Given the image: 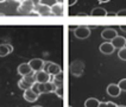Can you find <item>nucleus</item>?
<instances>
[{
	"label": "nucleus",
	"instance_id": "1",
	"mask_svg": "<svg viewBox=\"0 0 126 107\" xmlns=\"http://www.w3.org/2000/svg\"><path fill=\"white\" fill-rule=\"evenodd\" d=\"M35 83H36L35 73H32V74H30V75L23 76V77L18 81V87H19L20 89H23V91H28V89H31Z\"/></svg>",
	"mask_w": 126,
	"mask_h": 107
},
{
	"label": "nucleus",
	"instance_id": "2",
	"mask_svg": "<svg viewBox=\"0 0 126 107\" xmlns=\"http://www.w3.org/2000/svg\"><path fill=\"white\" fill-rule=\"evenodd\" d=\"M33 8H35V5L32 4L31 0H24L23 2L18 5L17 12L19 14H23V15H28V14L33 13Z\"/></svg>",
	"mask_w": 126,
	"mask_h": 107
},
{
	"label": "nucleus",
	"instance_id": "3",
	"mask_svg": "<svg viewBox=\"0 0 126 107\" xmlns=\"http://www.w3.org/2000/svg\"><path fill=\"white\" fill-rule=\"evenodd\" d=\"M43 70H45L49 75H51V76H55L57 74H61V73H62V68H61L60 64L50 62V61H47V62L44 63V69H43Z\"/></svg>",
	"mask_w": 126,
	"mask_h": 107
},
{
	"label": "nucleus",
	"instance_id": "4",
	"mask_svg": "<svg viewBox=\"0 0 126 107\" xmlns=\"http://www.w3.org/2000/svg\"><path fill=\"white\" fill-rule=\"evenodd\" d=\"M74 35L79 39H86L91 35V29L88 26H82V25L81 26H76L74 29Z\"/></svg>",
	"mask_w": 126,
	"mask_h": 107
},
{
	"label": "nucleus",
	"instance_id": "5",
	"mask_svg": "<svg viewBox=\"0 0 126 107\" xmlns=\"http://www.w3.org/2000/svg\"><path fill=\"white\" fill-rule=\"evenodd\" d=\"M33 13L38 14V15H42V17H44V15H50V14H51V6L41 2L39 5L35 6V8H33Z\"/></svg>",
	"mask_w": 126,
	"mask_h": 107
},
{
	"label": "nucleus",
	"instance_id": "6",
	"mask_svg": "<svg viewBox=\"0 0 126 107\" xmlns=\"http://www.w3.org/2000/svg\"><path fill=\"white\" fill-rule=\"evenodd\" d=\"M51 75H49L45 70H41L35 73V78L37 83H47V82H50L51 81Z\"/></svg>",
	"mask_w": 126,
	"mask_h": 107
},
{
	"label": "nucleus",
	"instance_id": "7",
	"mask_svg": "<svg viewBox=\"0 0 126 107\" xmlns=\"http://www.w3.org/2000/svg\"><path fill=\"white\" fill-rule=\"evenodd\" d=\"M44 61H43L42 58H33V60H31L29 64H30V67H31V69L33 73H37V71H41L44 69Z\"/></svg>",
	"mask_w": 126,
	"mask_h": 107
},
{
	"label": "nucleus",
	"instance_id": "8",
	"mask_svg": "<svg viewBox=\"0 0 126 107\" xmlns=\"http://www.w3.org/2000/svg\"><path fill=\"white\" fill-rule=\"evenodd\" d=\"M117 36H118V32H117V30H115V29L107 28V29H105V30L101 32V37L105 39L106 42H111V41L114 39Z\"/></svg>",
	"mask_w": 126,
	"mask_h": 107
},
{
	"label": "nucleus",
	"instance_id": "9",
	"mask_svg": "<svg viewBox=\"0 0 126 107\" xmlns=\"http://www.w3.org/2000/svg\"><path fill=\"white\" fill-rule=\"evenodd\" d=\"M106 92H107V94H108L110 96H112V98H118L120 95V93H121V91H120L118 83H110V85L107 86Z\"/></svg>",
	"mask_w": 126,
	"mask_h": 107
},
{
	"label": "nucleus",
	"instance_id": "10",
	"mask_svg": "<svg viewBox=\"0 0 126 107\" xmlns=\"http://www.w3.org/2000/svg\"><path fill=\"white\" fill-rule=\"evenodd\" d=\"M99 50H100L101 54H104V55H111V54L114 52L115 48L113 46V44L111 42H104L99 46Z\"/></svg>",
	"mask_w": 126,
	"mask_h": 107
},
{
	"label": "nucleus",
	"instance_id": "11",
	"mask_svg": "<svg viewBox=\"0 0 126 107\" xmlns=\"http://www.w3.org/2000/svg\"><path fill=\"white\" fill-rule=\"evenodd\" d=\"M23 98L29 101V102H35L38 100L39 98V94H37L36 92L32 91V88L31 89H28V91H24V94H23Z\"/></svg>",
	"mask_w": 126,
	"mask_h": 107
},
{
	"label": "nucleus",
	"instance_id": "12",
	"mask_svg": "<svg viewBox=\"0 0 126 107\" xmlns=\"http://www.w3.org/2000/svg\"><path fill=\"white\" fill-rule=\"evenodd\" d=\"M17 71H18V74H19V75H21V77H23V76H26V75H30V74H32V73H33L32 69H31V67H30V64H29V62L28 63L19 64Z\"/></svg>",
	"mask_w": 126,
	"mask_h": 107
},
{
	"label": "nucleus",
	"instance_id": "13",
	"mask_svg": "<svg viewBox=\"0 0 126 107\" xmlns=\"http://www.w3.org/2000/svg\"><path fill=\"white\" fill-rule=\"evenodd\" d=\"M70 70H71V73H73L75 76H80V75L82 74V71H83V63L80 62V61H75L74 63L71 64Z\"/></svg>",
	"mask_w": 126,
	"mask_h": 107
},
{
	"label": "nucleus",
	"instance_id": "14",
	"mask_svg": "<svg viewBox=\"0 0 126 107\" xmlns=\"http://www.w3.org/2000/svg\"><path fill=\"white\" fill-rule=\"evenodd\" d=\"M111 43L113 44V46L115 48V49H123V48H125V43H126V38L125 37H123V36H117L114 39L111 41Z\"/></svg>",
	"mask_w": 126,
	"mask_h": 107
},
{
	"label": "nucleus",
	"instance_id": "15",
	"mask_svg": "<svg viewBox=\"0 0 126 107\" xmlns=\"http://www.w3.org/2000/svg\"><path fill=\"white\" fill-rule=\"evenodd\" d=\"M13 51V46L8 43H2L0 44V57H5L8 54H11Z\"/></svg>",
	"mask_w": 126,
	"mask_h": 107
},
{
	"label": "nucleus",
	"instance_id": "16",
	"mask_svg": "<svg viewBox=\"0 0 126 107\" xmlns=\"http://www.w3.org/2000/svg\"><path fill=\"white\" fill-rule=\"evenodd\" d=\"M64 13V8H63V4L56 2L51 6V14L54 15H62Z\"/></svg>",
	"mask_w": 126,
	"mask_h": 107
},
{
	"label": "nucleus",
	"instance_id": "17",
	"mask_svg": "<svg viewBox=\"0 0 126 107\" xmlns=\"http://www.w3.org/2000/svg\"><path fill=\"white\" fill-rule=\"evenodd\" d=\"M107 11H106V8L104 7H95V8H93L91 12V15L93 17H106L107 15Z\"/></svg>",
	"mask_w": 126,
	"mask_h": 107
},
{
	"label": "nucleus",
	"instance_id": "18",
	"mask_svg": "<svg viewBox=\"0 0 126 107\" xmlns=\"http://www.w3.org/2000/svg\"><path fill=\"white\" fill-rule=\"evenodd\" d=\"M51 82H54V85L56 86L57 88L58 87H63V74L61 73V74H57V75H55V76H52L51 77Z\"/></svg>",
	"mask_w": 126,
	"mask_h": 107
},
{
	"label": "nucleus",
	"instance_id": "19",
	"mask_svg": "<svg viewBox=\"0 0 126 107\" xmlns=\"http://www.w3.org/2000/svg\"><path fill=\"white\" fill-rule=\"evenodd\" d=\"M100 101L96 98H89L84 101V107H99Z\"/></svg>",
	"mask_w": 126,
	"mask_h": 107
},
{
	"label": "nucleus",
	"instance_id": "20",
	"mask_svg": "<svg viewBox=\"0 0 126 107\" xmlns=\"http://www.w3.org/2000/svg\"><path fill=\"white\" fill-rule=\"evenodd\" d=\"M99 107H117V104L113 101H106V102H100Z\"/></svg>",
	"mask_w": 126,
	"mask_h": 107
},
{
	"label": "nucleus",
	"instance_id": "21",
	"mask_svg": "<svg viewBox=\"0 0 126 107\" xmlns=\"http://www.w3.org/2000/svg\"><path fill=\"white\" fill-rule=\"evenodd\" d=\"M118 57L123 61H126V48H123L118 51Z\"/></svg>",
	"mask_w": 126,
	"mask_h": 107
},
{
	"label": "nucleus",
	"instance_id": "22",
	"mask_svg": "<svg viewBox=\"0 0 126 107\" xmlns=\"http://www.w3.org/2000/svg\"><path fill=\"white\" fill-rule=\"evenodd\" d=\"M118 86H119L121 92H126V78H121L119 81V83H118Z\"/></svg>",
	"mask_w": 126,
	"mask_h": 107
},
{
	"label": "nucleus",
	"instance_id": "23",
	"mask_svg": "<svg viewBox=\"0 0 126 107\" xmlns=\"http://www.w3.org/2000/svg\"><path fill=\"white\" fill-rule=\"evenodd\" d=\"M60 96V98H63V87H58L56 89V92H55Z\"/></svg>",
	"mask_w": 126,
	"mask_h": 107
},
{
	"label": "nucleus",
	"instance_id": "24",
	"mask_svg": "<svg viewBox=\"0 0 126 107\" xmlns=\"http://www.w3.org/2000/svg\"><path fill=\"white\" fill-rule=\"evenodd\" d=\"M115 15H117V17H126V10H120V11H118V12L115 13Z\"/></svg>",
	"mask_w": 126,
	"mask_h": 107
},
{
	"label": "nucleus",
	"instance_id": "25",
	"mask_svg": "<svg viewBox=\"0 0 126 107\" xmlns=\"http://www.w3.org/2000/svg\"><path fill=\"white\" fill-rule=\"evenodd\" d=\"M77 2V0H68V5L69 6H73V5H75Z\"/></svg>",
	"mask_w": 126,
	"mask_h": 107
},
{
	"label": "nucleus",
	"instance_id": "26",
	"mask_svg": "<svg viewBox=\"0 0 126 107\" xmlns=\"http://www.w3.org/2000/svg\"><path fill=\"white\" fill-rule=\"evenodd\" d=\"M31 1H32V4H33L35 6H37V5L41 4V0H31Z\"/></svg>",
	"mask_w": 126,
	"mask_h": 107
},
{
	"label": "nucleus",
	"instance_id": "27",
	"mask_svg": "<svg viewBox=\"0 0 126 107\" xmlns=\"http://www.w3.org/2000/svg\"><path fill=\"white\" fill-rule=\"evenodd\" d=\"M77 15H79V17H87L88 14L84 13V12H80V13H77Z\"/></svg>",
	"mask_w": 126,
	"mask_h": 107
},
{
	"label": "nucleus",
	"instance_id": "28",
	"mask_svg": "<svg viewBox=\"0 0 126 107\" xmlns=\"http://www.w3.org/2000/svg\"><path fill=\"white\" fill-rule=\"evenodd\" d=\"M120 30L124 31V32H126V25H121V26H120Z\"/></svg>",
	"mask_w": 126,
	"mask_h": 107
},
{
	"label": "nucleus",
	"instance_id": "29",
	"mask_svg": "<svg viewBox=\"0 0 126 107\" xmlns=\"http://www.w3.org/2000/svg\"><path fill=\"white\" fill-rule=\"evenodd\" d=\"M99 2H101V4H102V2H108V1H110V0H98Z\"/></svg>",
	"mask_w": 126,
	"mask_h": 107
},
{
	"label": "nucleus",
	"instance_id": "30",
	"mask_svg": "<svg viewBox=\"0 0 126 107\" xmlns=\"http://www.w3.org/2000/svg\"><path fill=\"white\" fill-rule=\"evenodd\" d=\"M13 1H17V2H19V4H20V2H23L24 0H13Z\"/></svg>",
	"mask_w": 126,
	"mask_h": 107
},
{
	"label": "nucleus",
	"instance_id": "31",
	"mask_svg": "<svg viewBox=\"0 0 126 107\" xmlns=\"http://www.w3.org/2000/svg\"><path fill=\"white\" fill-rule=\"evenodd\" d=\"M57 2H60V4H63V0H57Z\"/></svg>",
	"mask_w": 126,
	"mask_h": 107
},
{
	"label": "nucleus",
	"instance_id": "32",
	"mask_svg": "<svg viewBox=\"0 0 126 107\" xmlns=\"http://www.w3.org/2000/svg\"><path fill=\"white\" fill-rule=\"evenodd\" d=\"M117 107H126V106H121V105L119 106V105H117Z\"/></svg>",
	"mask_w": 126,
	"mask_h": 107
},
{
	"label": "nucleus",
	"instance_id": "33",
	"mask_svg": "<svg viewBox=\"0 0 126 107\" xmlns=\"http://www.w3.org/2000/svg\"><path fill=\"white\" fill-rule=\"evenodd\" d=\"M4 1H6V0H0V2H4Z\"/></svg>",
	"mask_w": 126,
	"mask_h": 107
},
{
	"label": "nucleus",
	"instance_id": "34",
	"mask_svg": "<svg viewBox=\"0 0 126 107\" xmlns=\"http://www.w3.org/2000/svg\"><path fill=\"white\" fill-rule=\"evenodd\" d=\"M35 107H42V106H35Z\"/></svg>",
	"mask_w": 126,
	"mask_h": 107
},
{
	"label": "nucleus",
	"instance_id": "35",
	"mask_svg": "<svg viewBox=\"0 0 126 107\" xmlns=\"http://www.w3.org/2000/svg\"><path fill=\"white\" fill-rule=\"evenodd\" d=\"M125 48H126V43H125Z\"/></svg>",
	"mask_w": 126,
	"mask_h": 107
},
{
	"label": "nucleus",
	"instance_id": "36",
	"mask_svg": "<svg viewBox=\"0 0 126 107\" xmlns=\"http://www.w3.org/2000/svg\"><path fill=\"white\" fill-rule=\"evenodd\" d=\"M68 107H73V106H68Z\"/></svg>",
	"mask_w": 126,
	"mask_h": 107
}]
</instances>
